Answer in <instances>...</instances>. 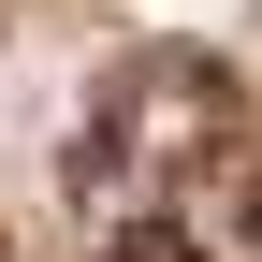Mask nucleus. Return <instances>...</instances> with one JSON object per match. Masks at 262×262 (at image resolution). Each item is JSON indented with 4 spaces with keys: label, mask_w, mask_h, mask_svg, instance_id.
Listing matches in <instances>:
<instances>
[{
    "label": "nucleus",
    "mask_w": 262,
    "mask_h": 262,
    "mask_svg": "<svg viewBox=\"0 0 262 262\" xmlns=\"http://www.w3.org/2000/svg\"><path fill=\"white\" fill-rule=\"evenodd\" d=\"M102 262H204V233H189L175 204H117V233H102Z\"/></svg>",
    "instance_id": "obj_1"
},
{
    "label": "nucleus",
    "mask_w": 262,
    "mask_h": 262,
    "mask_svg": "<svg viewBox=\"0 0 262 262\" xmlns=\"http://www.w3.org/2000/svg\"><path fill=\"white\" fill-rule=\"evenodd\" d=\"M248 248H262V160H248Z\"/></svg>",
    "instance_id": "obj_2"
}]
</instances>
